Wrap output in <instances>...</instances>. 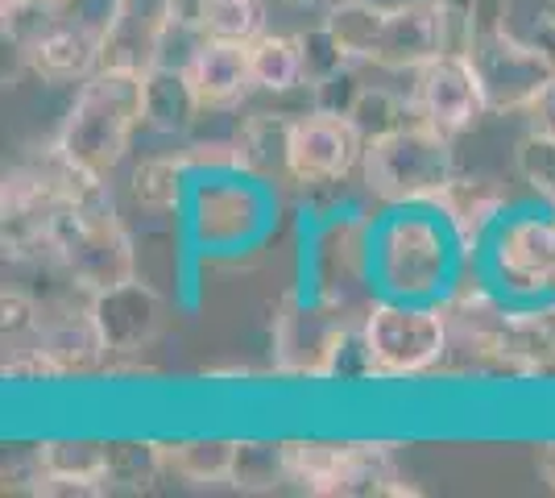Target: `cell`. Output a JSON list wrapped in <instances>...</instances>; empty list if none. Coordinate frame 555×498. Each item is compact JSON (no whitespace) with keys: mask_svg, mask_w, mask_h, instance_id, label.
Here are the masks:
<instances>
[{"mask_svg":"<svg viewBox=\"0 0 555 498\" xmlns=\"http://www.w3.org/2000/svg\"><path fill=\"white\" fill-rule=\"evenodd\" d=\"M415 117H418L415 100L398 95L393 88H386V84H365L361 95H357V104H352V113H348V120L361 129L365 142L386 138V133H393V129L411 125Z\"/></svg>","mask_w":555,"mask_h":498,"instance_id":"29","label":"cell"},{"mask_svg":"<svg viewBox=\"0 0 555 498\" xmlns=\"http://www.w3.org/2000/svg\"><path fill=\"white\" fill-rule=\"evenodd\" d=\"M166 474V452L158 440H108V490H154V482Z\"/></svg>","mask_w":555,"mask_h":498,"instance_id":"24","label":"cell"},{"mask_svg":"<svg viewBox=\"0 0 555 498\" xmlns=\"http://www.w3.org/2000/svg\"><path fill=\"white\" fill-rule=\"evenodd\" d=\"M54 261L88 295L133 279V241L116 216L108 179H88L54 216Z\"/></svg>","mask_w":555,"mask_h":498,"instance_id":"2","label":"cell"},{"mask_svg":"<svg viewBox=\"0 0 555 498\" xmlns=\"http://www.w3.org/2000/svg\"><path fill=\"white\" fill-rule=\"evenodd\" d=\"M418 495V486H411L406 477L398 474L393 457L386 445H361L352 440L348 457L340 465V474L332 482L327 498H402Z\"/></svg>","mask_w":555,"mask_h":498,"instance_id":"18","label":"cell"},{"mask_svg":"<svg viewBox=\"0 0 555 498\" xmlns=\"http://www.w3.org/2000/svg\"><path fill=\"white\" fill-rule=\"evenodd\" d=\"M254 84L270 95L295 92L302 79V47L299 34H261L254 42Z\"/></svg>","mask_w":555,"mask_h":498,"instance_id":"25","label":"cell"},{"mask_svg":"<svg viewBox=\"0 0 555 498\" xmlns=\"http://www.w3.org/2000/svg\"><path fill=\"white\" fill-rule=\"evenodd\" d=\"M522 117H527V125H531L534 133H547V138H555V75H552V84L534 95L531 108H527Z\"/></svg>","mask_w":555,"mask_h":498,"instance_id":"37","label":"cell"},{"mask_svg":"<svg viewBox=\"0 0 555 498\" xmlns=\"http://www.w3.org/2000/svg\"><path fill=\"white\" fill-rule=\"evenodd\" d=\"M365 158V138L348 117L311 108L307 117H295L291 125V163L286 175L295 183L320 188V183H340Z\"/></svg>","mask_w":555,"mask_h":498,"instance_id":"7","label":"cell"},{"mask_svg":"<svg viewBox=\"0 0 555 498\" xmlns=\"http://www.w3.org/2000/svg\"><path fill=\"white\" fill-rule=\"evenodd\" d=\"M88 308H92L95 329L108 345V357H133L141 349H150L166 324V299L150 283H141L138 274L95 291Z\"/></svg>","mask_w":555,"mask_h":498,"instance_id":"9","label":"cell"},{"mask_svg":"<svg viewBox=\"0 0 555 498\" xmlns=\"http://www.w3.org/2000/svg\"><path fill=\"white\" fill-rule=\"evenodd\" d=\"M357 67H361V63H348V67H340L336 75H327L324 84H315V88H311V104H315L320 113L348 117L352 104H357V95H361V88H365Z\"/></svg>","mask_w":555,"mask_h":498,"instance_id":"34","label":"cell"},{"mask_svg":"<svg viewBox=\"0 0 555 498\" xmlns=\"http://www.w3.org/2000/svg\"><path fill=\"white\" fill-rule=\"evenodd\" d=\"M386 22H390V4H382V0H332L324 9V25L332 29V38L361 67L377 63Z\"/></svg>","mask_w":555,"mask_h":498,"instance_id":"20","label":"cell"},{"mask_svg":"<svg viewBox=\"0 0 555 498\" xmlns=\"http://www.w3.org/2000/svg\"><path fill=\"white\" fill-rule=\"evenodd\" d=\"M199 113L204 104L186 79V67L158 63L145 72V125L154 133H186Z\"/></svg>","mask_w":555,"mask_h":498,"instance_id":"19","label":"cell"},{"mask_svg":"<svg viewBox=\"0 0 555 498\" xmlns=\"http://www.w3.org/2000/svg\"><path fill=\"white\" fill-rule=\"evenodd\" d=\"M208 0H175V13H179V22H191L195 25V17H199V9H204Z\"/></svg>","mask_w":555,"mask_h":498,"instance_id":"40","label":"cell"},{"mask_svg":"<svg viewBox=\"0 0 555 498\" xmlns=\"http://www.w3.org/2000/svg\"><path fill=\"white\" fill-rule=\"evenodd\" d=\"M299 47H302V79H307L311 88L324 84L327 75H336L340 67L352 63L345 50H340V42L332 38V29H327L324 22L315 25V29H302Z\"/></svg>","mask_w":555,"mask_h":498,"instance_id":"32","label":"cell"},{"mask_svg":"<svg viewBox=\"0 0 555 498\" xmlns=\"http://www.w3.org/2000/svg\"><path fill=\"white\" fill-rule=\"evenodd\" d=\"M436 54H440V29H436L431 0H415V4L390 9L386 38H382V50H377L373 67H382V72H418Z\"/></svg>","mask_w":555,"mask_h":498,"instance_id":"16","label":"cell"},{"mask_svg":"<svg viewBox=\"0 0 555 498\" xmlns=\"http://www.w3.org/2000/svg\"><path fill=\"white\" fill-rule=\"evenodd\" d=\"M539 17L555 25V0H543V13H539Z\"/></svg>","mask_w":555,"mask_h":498,"instance_id":"41","label":"cell"},{"mask_svg":"<svg viewBox=\"0 0 555 498\" xmlns=\"http://www.w3.org/2000/svg\"><path fill=\"white\" fill-rule=\"evenodd\" d=\"M286 4H295V9H311V4H332V0H286Z\"/></svg>","mask_w":555,"mask_h":498,"instance_id":"42","label":"cell"},{"mask_svg":"<svg viewBox=\"0 0 555 498\" xmlns=\"http://www.w3.org/2000/svg\"><path fill=\"white\" fill-rule=\"evenodd\" d=\"M208 42H249L266 34V0H208L195 17Z\"/></svg>","mask_w":555,"mask_h":498,"instance_id":"26","label":"cell"},{"mask_svg":"<svg viewBox=\"0 0 555 498\" xmlns=\"http://www.w3.org/2000/svg\"><path fill=\"white\" fill-rule=\"evenodd\" d=\"M4 379L9 382H63L67 370L29 336V345H17L13 354L4 357Z\"/></svg>","mask_w":555,"mask_h":498,"instance_id":"33","label":"cell"},{"mask_svg":"<svg viewBox=\"0 0 555 498\" xmlns=\"http://www.w3.org/2000/svg\"><path fill=\"white\" fill-rule=\"evenodd\" d=\"M436 208L443 213V225L456 233V241H461L464 250L477 254L493 238V229L502 225L506 191L498 188L493 179H464V175H456Z\"/></svg>","mask_w":555,"mask_h":498,"instance_id":"15","label":"cell"},{"mask_svg":"<svg viewBox=\"0 0 555 498\" xmlns=\"http://www.w3.org/2000/svg\"><path fill=\"white\" fill-rule=\"evenodd\" d=\"M42 316H47V311H38V304H34L25 291L4 286V295H0V329H4V341L34 336L38 324H42Z\"/></svg>","mask_w":555,"mask_h":498,"instance_id":"35","label":"cell"},{"mask_svg":"<svg viewBox=\"0 0 555 498\" xmlns=\"http://www.w3.org/2000/svg\"><path fill=\"white\" fill-rule=\"evenodd\" d=\"M489 261L498 283L522 299L555 295V213L502 216L489 238Z\"/></svg>","mask_w":555,"mask_h":498,"instance_id":"6","label":"cell"},{"mask_svg":"<svg viewBox=\"0 0 555 498\" xmlns=\"http://www.w3.org/2000/svg\"><path fill=\"white\" fill-rule=\"evenodd\" d=\"M443 261H448V250H443V241L436 238V229L431 225H423V220H406V225H398L390 229L382 245H377V270H382V279L398 291V295H423L431 283H440L443 279Z\"/></svg>","mask_w":555,"mask_h":498,"instance_id":"13","label":"cell"},{"mask_svg":"<svg viewBox=\"0 0 555 498\" xmlns=\"http://www.w3.org/2000/svg\"><path fill=\"white\" fill-rule=\"evenodd\" d=\"M415 108L427 125L448 138H461L489 113L481 75L468 54H436L415 72Z\"/></svg>","mask_w":555,"mask_h":498,"instance_id":"8","label":"cell"},{"mask_svg":"<svg viewBox=\"0 0 555 498\" xmlns=\"http://www.w3.org/2000/svg\"><path fill=\"white\" fill-rule=\"evenodd\" d=\"M320 379H340V382H361L373 379V357L370 345H365V329H352V324H340L332 345L324 354V366H320Z\"/></svg>","mask_w":555,"mask_h":498,"instance_id":"31","label":"cell"},{"mask_svg":"<svg viewBox=\"0 0 555 498\" xmlns=\"http://www.w3.org/2000/svg\"><path fill=\"white\" fill-rule=\"evenodd\" d=\"M163 452H166V474L183 477V482H195V486H216V482H229L236 440H224V436H195V440L163 445Z\"/></svg>","mask_w":555,"mask_h":498,"instance_id":"22","label":"cell"},{"mask_svg":"<svg viewBox=\"0 0 555 498\" xmlns=\"http://www.w3.org/2000/svg\"><path fill=\"white\" fill-rule=\"evenodd\" d=\"M534 470H539V482L555 495V440L539 445V452H534Z\"/></svg>","mask_w":555,"mask_h":498,"instance_id":"38","label":"cell"},{"mask_svg":"<svg viewBox=\"0 0 555 498\" xmlns=\"http://www.w3.org/2000/svg\"><path fill=\"white\" fill-rule=\"evenodd\" d=\"M175 22V0H113L104 17V67H158Z\"/></svg>","mask_w":555,"mask_h":498,"instance_id":"11","label":"cell"},{"mask_svg":"<svg viewBox=\"0 0 555 498\" xmlns=\"http://www.w3.org/2000/svg\"><path fill=\"white\" fill-rule=\"evenodd\" d=\"M186 170L183 154H170V158H145V163L133 166L129 175V195L138 200L141 208L150 213H170L183 204V188H186Z\"/></svg>","mask_w":555,"mask_h":498,"instance_id":"27","label":"cell"},{"mask_svg":"<svg viewBox=\"0 0 555 498\" xmlns=\"http://www.w3.org/2000/svg\"><path fill=\"white\" fill-rule=\"evenodd\" d=\"M25 67L47 84H83L104 67V22L67 17L47 22L22 47Z\"/></svg>","mask_w":555,"mask_h":498,"instance_id":"10","label":"cell"},{"mask_svg":"<svg viewBox=\"0 0 555 498\" xmlns=\"http://www.w3.org/2000/svg\"><path fill=\"white\" fill-rule=\"evenodd\" d=\"M514 170L531 188V195L555 213V138L547 133H527L514 150Z\"/></svg>","mask_w":555,"mask_h":498,"instance_id":"30","label":"cell"},{"mask_svg":"<svg viewBox=\"0 0 555 498\" xmlns=\"http://www.w3.org/2000/svg\"><path fill=\"white\" fill-rule=\"evenodd\" d=\"M291 125H295V117H286V113H254V117L241 120V129L232 138L241 170L261 175V179L286 175V163H291Z\"/></svg>","mask_w":555,"mask_h":498,"instance_id":"21","label":"cell"},{"mask_svg":"<svg viewBox=\"0 0 555 498\" xmlns=\"http://www.w3.org/2000/svg\"><path fill=\"white\" fill-rule=\"evenodd\" d=\"M352 440H286L291 452V482L315 498H327L332 482L340 474Z\"/></svg>","mask_w":555,"mask_h":498,"instance_id":"28","label":"cell"},{"mask_svg":"<svg viewBox=\"0 0 555 498\" xmlns=\"http://www.w3.org/2000/svg\"><path fill=\"white\" fill-rule=\"evenodd\" d=\"M186 79L204 108H232L241 104L254 84V47L249 42H199L186 63Z\"/></svg>","mask_w":555,"mask_h":498,"instance_id":"14","label":"cell"},{"mask_svg":"<svg viewBox=\"0 0 555 498\" xmlns=\"http://www.w3.org/2000/svg\"><path fill=\"white\" fill-rule=\"evenodd\" d=\"M34 341H38L67 374H92V370H100V366L108 361V345H104V336L95 329L92 308L42 316Z\"/></svg>","mask_w":555,"mask_h":498,"instance_id":"17","label":"cell"},{"mask_svg":"<svg viewBox=\"0 0 555 498\" xmlns=\"http://www.w3.org/2000/svg\"><path fill=\"white\" fill-rule=\"evenodd\" d=\"M38 461V490L47 498H95L108 495V440H88V436H50L42 445H34Z\"/></svg>","mask_w":555,"mask_h":498,"instance_id":"12","label":"cell"},{"mask_svg":"<svg viewBox=\"0 0 555 498\" xmlns=\"http://www.w3.org/2000/svg\"><path fill=\"white\" fill-rule=\"evenodd\" d=\"M145 125V72L100 67L79 84L67 120L59 129V154L95 179H113L133 133Z\"/></svg>","mask_w":555,"mask_h":498,"instance_id":"1","label":"cell"},{"mask_svg":"<svg viewBox=\"0 0 555 498\" xmlns=\"http://www.w3.org/2000/svg\"><path fill=\"white\" fill-rule=\"evenodd\" d=\"M361 175H365V188L386 204H398V208L431 204L436 208L461 170H456L452 138L440 133L436 125H427L423 117H415L411 125L393 129L386 138L365 142Z\"/></svg>","mask_w":555,"mask_h":498,"instance_id":"3","label":"cell"},{"mask_svg":"<svg viewBox=\"0 0 555 498\" xmlns=\"http://www.w3.org/2000/svg\"><path fill=\"white\" fill-rule=\"evenodd\" d=\"M473 67L481 75L489 113H527L531 100L555 75V59L539 47L534 38H518V34H489L473 42Z\"/></svg>","mask_w":555,"mask_h":498,"instance_id":"5","label":"cell"},{"mask_svg":"<svg viewBox=\"0 0 555 498\" xmlns=\"http://www.w3.org/2000/svg\"><path fill=\"white\" fill-rule=\"evenodd\" d=\"M365 345L373 379H418L440 370L452 349V324L443 308H423L411 299H386L365 311Z\"/></svg>","mask_w":555,"mask_h":498,"instance_id":"4","label":"cell"},{"mask_svg":"<svg viewBox=\"0 0 555 498\" xmlns=\"http://www.w3.org/2000/svg\"><path fill=\"white\" fill-rule=\"evenodd\" d=\"M13 4H25V9H38V13H59L67 0H0V9H13Z\"/></svg>","mask_w":555,"mask_h":498,"instance_id":"39","label":"cell"},{"mask_svg":"<svg viewBox=\"0 0 555 498\" xmlns=\"http://www.w3.org/2000/svg\"><path fill=\"white\" fill-rule=\"evenodd\" d=\"M473 29L477 38L509 29V0H473Z\"/></svg>","mask_w":555,"mask_h":498,"instance_id":"36","label":"cell"},{"mask_svg":"<svg viewBox=\"0 0 555 498\" xmlns=\"http://www.w3.org/2000/svg\"><path fill=\"white\" fill-rule=\"evenodd\" d=\"M229 482L245 495H270L291 482V452L286 440H236Z\"/></svg>","mask_w":555,"mask_h":498,"instance_id":"23","label":"cell"}]
</instances>
